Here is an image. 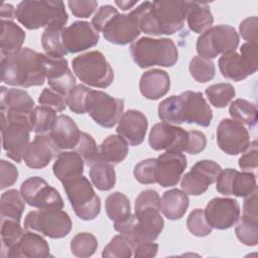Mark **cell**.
<instances>
[{
	"mask_svg": "<svg viewBox=\"0 0 258 258\" xmlns=\"http://www.w3.org/2000/svg\"><path fill=\"white\" fill-rule=\"evenodd\" d=\"M45 54L29 47L1 56V80L9 86H42L46 79Z\"/></svg>",
	"mask_w": 258,
	"mask_h": 258,
	"instance_id": "obj_1",
	"label": "cell"
},
{
	"mask_svg": "<svg viewBox=\"0 0 258 258\" xmlns=\"http://www.w3.org/2000/svg\"><path fill=\"white\" fill-rule=\"evenodd\" d=\"M137 8L140 14V29L148 35H169L183 27L184 1H145Z\"/></svg>",
	"mask_w": 258,
	"mask_h": 258,
	"instance_id": "obj_2",
	"label": "cell"
},
{
	"mask_svg": "<svg viewBox=\"0 0 258 258\" xmlns=\"http://www.w3.org/2000/svg\"><path fill=\"white\" fill-rule=\"evenodd\" d=\"M17 20L27 29L64 27L68 13L62 1H21L16 8Z\"/></svg>",
	"mask_w": 258,
	"mask_h": 258,
	"instance_id": "obj_3",
	"label": "cell"
},
{
	"mask_svg": "<svg viewBox=\"0 0 258 258\" xmlns=\"http://www.w3.org/2000/svg\"><path fill=\"white\" fill-rule=\"evenodd\" d=\"M130 53L141 69L153 66L169 68L178 59L177 47L170 38L141 37L130 45Z\"/></svg>",
	"mask_w": 258,
	"mask_h": 258,
	"instance_id": "obj_4",
	"label": "cell"
},
{
	"mask_svg": "<svg viewBox=\"0 0 258 258\" xmlns=\"http://www.w3.org/2000/svg\"><path fill=\"white\" fill-rule=\"evenodd\" d=\"M164 226L160 211L154 208L135 210L125 221L114 224V229L126 236L135 246L141 242H154Z\"/></svg>",
	"mask_w": 258,
	"mask_h": 258,
	"instance_id": "obj_5",
	"label": "cell"
},
{
	"mask_svg": "<svg viewBox=\"0 0 258 258\" xmlns=\"http://www.w3.org/2000/svg\"><path fill=\"white\" fill-rule=\"evenodd\" d=\"M75 75L84 84L95 88H107L114 81V71L99 50L76 56L72 61Z\"/></svg>",
	"mask_w": 258,
	"mask_h": 258,
	"instance_id": "obj_6",
	"label": "cell"
},
{
	"mask_svg": "<svg viewBox=\"0 0 258 258\" xmlns=\"http://www.w3.org/2000/svg\"><path fill=\"white\" fill-rule=\"evenodd\" d=\"M62 183L75 214L83 221H92L101 211V200L85 175L68 179Z\"/></svg>",
	"mask_w": 258,
	"mask_h": 258,
	"instance_id": "obj_7",
	"label": "cell"
},
{
	"mask_svg": "<svg viewBox=\"0 0 258 258\" xmlns=\"http://www.w3.org/2000/svg\"><path fill=\"white\" fill-rule=\"evenodd\" d=\"M72 220L61 209L48 208L29 212L24 219V229L40 233L51 238L60 239L72 230Z\"/></svg>",
	"mask_w": 258,
	"mask_h": 258,
	"instance_id": "obj_8",
	"label": "cell"
},
{
	"mask_svg": "<svg viewBox=\"0 0 258 258\" xmlns=\"http://www.w3.org/2000/svg\"><path fill=\"white\" fill-rule=\"evenodd\" d=\"M239 34L230 25L219 24L202 33L196 43L200 56L212 59L220 53L226 54L236 51L239 45Z\"/></svg>",
	"mask_w": 258,
	"mask_h": 258,
	"instance_id": "obj_9",
	"label": "cell"
},
{
	"mask_svg": "<svg viewBox=\"0 0 258 258\" xmlns=\"http://www.w3.org/2000/svg\"><path fill=\"white\" fill-rule=\"evenodd\" d=\"M100 31L104 38L118 45L133 43L140 35V14L136 7L128 14H120L117 9L108 17Z\"/></svg>",
	"mask_w": 258,
	"mask_h": 258,
	"instance_id": "obj_10",
	"label": "cell"
},
{
	"mask_svg": "<svg viewBox=\"0 0 258 258\" xmlns=\"http://www.w3.org/2000/svg\"><path fill=\"white\" fill-rule=\"evenodd\" d=\"M240 52V54L236 51L223 54L218 61L223 77L235 82L245 80L258 69L257 44L246 42L241 45Z\"/></svg>",
	"mask_w": 258,
	"mask_h": 258,
	"instance_id": "obj_11",
	"label": "cell"
},
{
	"mask_svg": "<svg viewBox=\"0 0 258 258\" xmlns=\"http://www.w3.org/2000/svg\"><path fill=\"white\" fill-rule=\"evenodd\" d=\"M123 110V99L114 98L105 92L90 89L86 100V112L101 127H114L119 122Z\"/></svg>",
	"mask_w": 258,
	"mask_h": 258,
	"instance_id": "obj_12",
	"label": "cell"
},
{
	"mask_svg": "<svg viewBox=\"0 0 258 258\" xmlns=\"http://www.w3.org/2000/svg\"><path fill=\"white\" fill-rule=\"evenodd\" d=\"M0 104L2 125L7 123H22L31 132L30 116L34 109V101L26 91L1 87Z\"/></svg>",
	"mask_w": 258,
	"mask_h": 258,
	"instance_id": "obj_13",
	"label": "cell"
},
{
	"mask_svg": "<svg viewBox=\"0 0 258 258\" xmlns=\"http://www.w3.org/2000/svg\"><path fill=\"white\" fill-rule=\"evenodd\" d=\"M20 194L25 203L33 208H63V201L58 190L39 176H31L25 179L21 183Z\"/></svg>",
	"mask_w": 258,
	"mask_h": 258,
	"instance_id": "obj_14",
	"label": "cell"
},
{
	"mask_svg": "<svg viewBox=\"0 0 258 258\" xmlns=\"http://www.w3.org/2000/svg\"><path fill=\"white\" fill-rule=\"evenodd\" d=\"M222 167L215 161L204 159L198 161L181 179V188L186 195L201 196L217 180Z\"/></svg>",
	"mask_w": 258,
	"mask_h": 258,
	"instance_id": "obj_15",
	"label": "cell"
},
{
	"mask_svg": "<svg viewBox=\"0 0 258 258\" xmlns=\"http://www.w3.org/2000/svg\"><path fill=\"white\" fill-rule=\"evenodd\" d=\"M217 143L222 151L229 155L245 152L250 144L248 130L233 119H223L217 127Z\"/></svg>",
	"mask_w": 258,
	"mask_h": 258,
	"instance_id": "obj_16",
	"label": "cell"
},
{
	"mask_svg": "<svg viewBox=\"0 0 258 258\" xmlns=\"http://www.w3.org/2000/svg\"><path fill=\"white\" fill-rule=\"evenodd\" d=\"M187 137L188 133L183 128L161 122L152 126L148 142L153 150L183 152L187 144Z\"/></svg>",
	"mask_w": 258,
	"mask_h": 258,
	"instance_id": "obj_17",
	"label": "cell"
},
{
	"mask_svg": "<svg viewBox=\"0 0 258 258\" xmlns=\"http://www.w3.org/2000/svg\"><path fill=\"white\" fill-rule=\"evenodd\" d=\"M239 203L230 198H214L205 209L208 223L213 229L227 230L232 228L240 218Z\"/></svg>",
	"mask_w": 258,
	"mask_h": 258,
	"instance_id": "obj_18",
	"label": "cell"
},
{
	"mask_svg": "<svg viewBox=\"0 0 258 258\" xmlns=\"http://www.w3.org/2000/svg\"><path fill=\"white\" fill-rule=\"evenodd\" d=\"M62 44L68 53H77L98 44L100 35L92 23L75 21L62 29Z\"/></svg>",
	"mask_w": 258,
	"mask_h": 258,
	"instance_id": "obj_19",
	"label": "cell"
},
{
	"mask_svg": "<svg viewBox=\"0 0 258 258\" xmlns=\"http://www.w3.org/2000/svg\"><path fill=\"white\" fill-rule=\"evenodd\" d=\"M217 190L224 196H236L245 198L256 188V177L250 171H238L234 168H226L217 177Z\"/></svg>",
	"mask_w": 258,
	"mask_h": 258,
	"instance_id": "obj_20",
	"label": "cell"
},
{
	"mask_svg": "<svg viewBox=\"0 0 258 258\" xmlns=\"http://www.w3.org/2000/svg\"><path fill=\"white\" fill-rule=\"evenodd\" d=\"M186 157L181 152H165L156 158V182L162 187L176 185L186 167Z\"/></svg>",
	"mask_w": 258,
	"mask_h": 258,
	"instance_id": "obj_21",
	"label": "cell"
},
{
	"mask_svg": "<svg viewBox=\"0 0 258 258\" xmlns=\"http://www.w3.org/2000/svg\"><path fill=\"white\" fill-rule=\"evenodd\" d=\"M183 123L197 124L202 127L211 125L213 112L201 92L185 91L180 95Z\"/></svg>",
	"mask_w": 258,
	"mask_h": 258,
	"instance_id": "obj_22",
	"label": "cell"
},
{
	"mask_svg": "<svg viewBox=\"0 0 258 258\" xmlns=\"http://www.w3.org/2000/svg\"><path fill=\"white\" fill-rule=\"evenodd\" d=\"M3 149L9 158L17 163L23 159L29 142V128L22 123H7L1 127Z\"/></svg>",
	"mask_w": 258,
	"mask_h": 258,
	"instance_id": "obj_23",
	"label": "cell"
},
{
	"mask_svg": "<svg viewBox=\"0 0 258 258\" xmlns=\"http://www.w3.org/2000/svg\"><path fill=\"white\" fill-rule=\"evenodd\" d=\"M46 80L53 91L66 96L77 86L76 78L69 68L64 57H52L45 54Z\"/></svg>",
	"mask_w": 258,
	"mask_h": 258,
	"instance_id": "obj_24",
	"label": "cell"
},
{
	"mask_svg": "<svg viewBox=\"0 0 258 258\" xmlns=\"http://www.w3.org/2000/svg\"><path fill=\"white\" fill-rule=\"evenodd\" d=\"M59 153L48 134H36L28 144L23 160L25 164L33 169H40L48 165L51 159Z\"/></svg>",
	"mask_w": 258,
	"mask_h": 258,
	"instance_id": "obj_25",
	"label": "cell"
},
{
	"mask_svg": "<svg viewBox=\"0 0 258 258\" xmlns=\"http://www.w3.org/2000/svg\"><path fill=\"white\" fill-rule=\"evenodd\" d=\"M148 121L145 115L137 110L131 109L122 114L116 131L129 145H140L146 135Z\"/></svg>",
	"mask_w": 258,
	"mask_h": 258,
	"instance_id": "obj_26",
	"label": "cell"
},
{
	"mask_svg": "<svg viewBox=\"0 0 258 258\" xmlns=\"http://www.w3.org/2000/svg\"><path fill=\"white\" fill-rule=\"evenodd\" d=\"M50 256L48 243L40 235L30 232H24L19 241L8 249L9 258H44Z\"/></svg>",
	"mask_w": 258,
	"mask_h": 258,
	"instance_id": "obj_27",
	"label": "cell"
},
{
	"mask_svg": "<svg viewBox=\"0 0 258 258\" xmlns=\"http://www.w3.org/2000/svg\"><path fill=\"white\" fill-rule=\"evenodd\" d=\"M81 132L75 121L67 115H58L55 124L48 133L58 150L75 149L78 145Z\"/></svg>",
	"mask_w": 258,
	"mask_h": 258,
	"instance_id": "obj_28",
	"label": "cell"
},
{
	"mask_svg": "<svg viewBox=\"0 0 258 258\" xmlns=\"http://www.w3.org/2000/svg\"><path fill=\"white\" fill-rule=\"evenodd\" d=\"M140 93L148 100H158L165 96L170 89L168 74L159 69H153L142 74L139 81Z\"/></svg>",
	"mask_w": 258,
	"mask_h": 258,
	"instance_id": "obj_29",
	"label": "cell"
},
{
	"mask_svg": "<svg viewBox=\"0 0 258 258\" xmlns=\"http://www.w3.org/2000/svg\"><path fill=\"white\" fill-rule=\"evenodd\" d=\"M84 159L76 151H62L52 165L53 174L60 182L80 176L84 172Z\"/></svg>",
	"mask_w": 258,
	"mask_h": 258,
	"instance_id": "obj_30",
	"label": "cell"
},
{
	"mask_svg": "<svg viewBox=\"0 0 258 258\" xmlns=\"http://www.w3.org/2000/svg\"><path fill=\"white\" fill-rule=\"evenodd\" d=\"M185 18L189 29L196 33H204L212 27L214 17L207 2L184 1Z\"/></svg>",
	"mask_w": 258,
	"mask_h": 258,
	"instance_id": "obj_31",
	"label": "cell"
},
{
	"mask_svg": "<svg viewBox=\"0 0 258 258\" xmlns=\"http://www.w3.org/2000/svg\"><path fill=\"white\" fill-rule=\"evenodd\" d=\"M189 205V200L187 195L178 188H172L166 190L161 198L160 211L168 220L174 221L183 217L187 207Z\"/></svg>",
	"mask_w": 258,
	"mask_h": 258,
	"instance_id": "obj_32",
	"label": "cell"
},
{
	"mask_svg": "<svg viewBox=\"0 0 258 258\" xmlns=\"http://www.w3.org/2000/svg\"><path fill=\"white\" fill-rule=\"evenodd\" d=\"M128 150L127 141L119 134H112L98 147V159L115 165L126 158Z\"/></svg>",
	"mask_w": 258,
	"mask_h": 258,
	"instance_id": "obj_33",
	"label": "cell"
},
{
	"mask_svg": "<svg viewBox=\"0 0 258 258\" xmlns=\"http://www.w3.org/2000/svg\"><path fill=\"white\" fill-rule=\"evenodd\" d=\"M25 40L24 30L13 21H1V56H7L22 48Z\"/></svg>",
	"mask_w": 258,
	"mask_h": 258,
	"instance_id": "obj_34",
	"label": "cell"
},
{
	"mask_svg": "<svg viewBox=\"0 0 258 258\" xmlns=\"http://www.w3.org/2000/svg\"><path fill=\"white\" fill-rule=\"evenodd\" d=\"M90 178L92 183L99 189L107 191L112 189L116 183V172L114 165L97 159L90 165Z\"/></svg>",
	"mask_w": 258,
	"mask_h": 258,
	"instance_id": "obj_35",
	"label": "cell"
},
{
	"mask_svg": "<svg viewBox=\"0 0 258 258\" xmlns=\"http://www.w3.org/2000/svg\"><path fill=\"white\" fill-rule=\"evenodd\" d=\"M24 209L25 201L17 189H8L1 195V220H14L20 222Z\"/></svg>",
	"mask_w": 258,
	"mask_h": 258,
	"instance_id": "obj_36",
	"label": "cell"
},
{
	"mask_svg": "<svg viewBox=\"0 0 258 258\" xmlns=\"http://www.w3.org/2000/svg\"><path fill=\"white\" fill-rule=\"evenodd\" d=\"M105 210L108 218L114 224L125 221L131 215L129 199L120 191H114L108 196L105 202Z\"/></svg>",
	"mask_w": 258,
	"mask_h": 258,
	"instance_id": "obj_37",
	"label": "cell"
},
{
	"mask_svg": "<svg viewBox=\"0 0 258 258\" xmlns=\"http://www.w3.org/2000/svg\"><path fill=\"white\" fill-rule=\"evenodd\" d=\"M229 113L233 120L242 125L254 127L257 123L258 112L256 105L245 99H237L232 102L229 108Z\"/></svg>",
	"mask_w": 258,
	"mask_h": 258,
	"instance_id": "obj_38",
	"label": "cell"
},
{
	"mask_svg": "<svg viewBox=\"0 0 258 258\" xmlns=\"http://www.w3.org/2000/svg\"><path fill=\"white\" fill-rule=\"evenodd\" d=\"M56 112L45 106L34 107L30 116L31 131L36 134H47L53 128L56 121Z\"/></svg>",
	"mask_w": 258,
	"mask_h": 258,
	"instance_id": "obj_39",
	"label": "cell"
},
{
	"mask_svg": "<svg viewBox=\"0 0 258 258\" xmlns=\"http://www.w3.org/2000/svg\"><path fill=\"white\" fill-rule=\"evenodd\" d=\"M158 117L167 124H181L182 120V103L180 96H170L158 105Z\"/></svg>",
	"mask_w": 258,
	"mask_h": 258,
	"instance_id": "obj_40",
	"label": "cell"
},
{
	"mask_svg": "<svg viewBox=\"0 0 258 258\" xmlns=\"http://www.w3.org/2000/svg\"><path fill=\"white\" fill-rule=\"evenodd\" d=\"M64 27L45 28L41 35V45L45 54L52 57H63L68 54L62 44V29Z\"/></svg>",
	"mask_w": 258,
	"mask_h": 258,
	"instance_id": "obj_41",
	"label": "cell"
},
{
	"mask_svg": "<svg viewBox=\"0 0 258 258\" xmlns=\"http://www.w3.org/2000/svg\"><path fill=\"white\" fill-rule=\"evenodd\" d=\"M237 238L246 246H255L258 242V220L257 217L243 215L241 221L235 228Z\"/></svg>",
	"mask_w": 258,
	"mask_h": 258,
	"instance_id": "obj_42",
	"label": "cell"
},
{
	"mask_svg": "<svg viewBox=\"0 0 258 258\" xmlns=\"http://www.w3.org/2000/svg\"><path fill=\"white\" fill-rule=\"evenodd\" d=\"M205 94L214 107L225 108L235 97L236 91L229 83H219L208 87Z\"/></svg>",
	"mask_w": 258,
	"mask_h": 258,
	"instance_id": "obj_43",
	"label": "cell"
},
{
	"mask_svg": "<svg viewBox=\"0 0 258 258\" xmlns=\"http://www.w3.org/2000/svg\"><path fill=\"white\" fill-rule=\"evenodd\" d=\"M135 245L124 235L114 236L104 248L102 256L105 258H130L133 256Z\"/></svg>",
	"mask_w": 258,
	"mask_h": 258,
	"instance_id": "obj_44",
	"label": "cell"
},
{
	"mask_svg": "<svg viewBox=\"0 0 258 258\" xmlns=\"http://www.w3.org/2000/svg\"><path fill=\"white\" fill-rule=\"evenodd\" d=\"M98 248L97 238L88 232L77 234L71 241V251L73 255L86 258L92 256Z\"/></svg>",
	"mask_w": 258,
	"mask_h": 258,
	"instance_id": "obj_45",
	"label": "cell"
},
{
	"mask_svg": "<svg viewBox=\"0 0 258 258\" xmlns=\"http://www.w3.org/2000/svg\"><path fill=\"white\" fill-rule=\"evenodd\" d=\"M190 76L199 83H207L212 81L215 77L216 68L211 59L202 57L200 55L194 56L188 66Z\"/></svg>",
	"mask_w": 258,
	"mask_h": 258,
	"instance_id": "obj_46",
	"label": "cell"
},
{
	"mask_svg": "<svg viewBox=\"0 0 258 258\" xmlns=\"http://www.w3.org/2000/svg\"><path fill=\"white\" fill-rule=\"evenodd\" d=\"M186 226L188 231L197 237H206L213 230L207 221L205 211L202 209H196L188 215Z\"/></svg>",
	"mask_w": 258,
	"mask_h": 258,
	"instance_id": "obj_47",
	"label": "cell"
},
{
	"mask_svg": "<svg viewBox=\"0 0 258 258\" xmlns=\"http://www.w3.org/2000/svg\"><path fill=\"white\" fill-rule=\"evenodd\" d=\"M24 230L20 226V222L14 220H1V241L3 248L7 250L15 245L21 236L23 235Z\"/></svg>",
	"mask_w": 258,
	"mask_h": 258,
	"instance_id": "obj_48",
	"label": "cell"
},
{
	"mask_svg": "<svg viewBox=\"0 0 258 258\" xmlns=\"http://www.w3.org/2000/svg\"><path fill=\"white\" fill-rule=\"evenodd\" d=\"M74 150L81 155L89 166L98 159V146L96 141L90 134L86 132H81L79 143Z\"/></svg>",
	"mask_w": 258,
	"mask_h": 258,
	"instance_id": "obj_49",
	"label": "cell"
},
{
	"mask_svg": "<svg viewBox=\"0 0 258 258\" xmlns=\"http://www.w3.org/2000/svg\"><path fill=\"white\" fill-rule=\"evenodd\" d=\"M156 158H147L135 164L133 174L135 179L142 184H151L156 182L155 176Z\"/></svg>",
	"mask_w": 258,
	"mask_h": 258,
	"instance_id": "obj_50",
	"label": "cell"
},
{
	"mask_svg": "<svg viewBox=\"0 0 258 258\" xmlns=\"http://www.w3.org/2000/svg\"><path fill=\"white\" fill-rule=\"evenodd\" d=\"M90 89L84 85H77L68 95V106L70 110L76 114H85L86 100Z\"/></svg>",
	"mask_w": 258,
	"mask_h": 258,
	"instance_id": "obj_51",
	"label": "cell"
},
{
	"mask_svg": "<svg viewBox=\"0 0 258 258\" xmlns=\"http://www.w3.org/2000/svg\"><path fill=\"white\" fill-rule=\"evenodd\" d=\"M38 102L41 106L48 107L55 112H62L68 106L67 97L53 91L52 89H43L38 97Z\"/></svg>",
	"mask_w": 258,
	"mask_h": 258,
	"instance_id": "obj_52",
	"label": "cell"
},
{
	"mask_svg": "<svg viewBox=\"0 0 258 258\" xmlns=\"http://www.w3.org/2000/svg\"><path fill=\"white\" fill-rule=\"evenodd\" d=\"M161 199L158 192L154 189L142 190L136 198L135 210H140L144 208H154L160 211Z\"/></svg>",
	"mask_w": 258,
	"mask_h": 258,
	"instance_id": "obj_53",
	"label": "cell"
},
{
	"mask_svg": "<svg viewBox=\"0 0 258 258\" xmlns=\"http://www.w3.org/2000/svg\"><path fill=\"white\" fill-rule=\"evenodd\" d=\"M0 188L4 189L13 185L18 178V170L14 164L4 159L0 160Z\"/></svg>",
	"mask_w": 258,
	"mask_h": 258,
	"instance_id": "obj_54",
	"label": "cell"
},
{
	"mask_svg": "<svg viewBox=\"0 0 258 258\" xmlns=\"http://www.w3.org/2000/svg\"><path fill=\"white\" fill-rule=\"evenodd\" d=\"M68 5L74 14V16L79 18H88L90 17L97 9L98 2L94 0L88 1H69Z\"/></svg>",
	"mask_w": 258,
	"mask_h": 258,
	"instance_id": "obj_55",
	"label": "cell"
},
{
	"mask_svg": "<svg viewBox=\"0 0 258 258\" xmlns=\"http://www.w3.org/2000/svg\"><path fill=\"white\" fill-rule=\"evenodd\" d=\"M246 152L239 158V166L244 171H250V169H255L258 166V147L257 141H252Z\"/></svg>",
	"mask_w": 258,
	"mask_h": 258,
	"instance_id": "obj_56",
	"label": "cell"
},
{
	"mask_svg": "<svg viewBox=\"0 0 258 258\" xmlns=\"http://www.w3.org/2000/svg\"><path fill=\"white\" fill-rule=\"evenodd\" d=\"M257 16H251L245 18L239 25V31L243 39L247 40L249 43L257 44Z\"/></svg>",
	"mask_w": 258,
	"mask_h": 258,
	"instance_id": "obj_57",
	"label": "cell"
},
{
	"mask_svg": "<svg viewBox=\"0 0 258 258\" xmlns=\"http://www.w3.org/2000/svg\"><path fill=\"white\" fill-rule=\"evenodd\" d=\"M187 144L184 149V152L189 154H198L202 152L207 145L206 135L203 132L197 130L187 131Z\"/></svg>",
	"mask_w": 258,
	"mask_h": 258,
	"instance_id": "obj_58",
	"label": "cell"
},
{
	"mask_svg": "<svg viewBox=\"0 0 258 258\" xmlns=\"http://www.w3.org/2000/svg\"><path fill=\"white\" fill-rule=\"evenodd\" d=\"M158 244L153 242H141L134 248L133 256L135 258H151L156 256Z\"/></svg>",
	"mask_w": 258,
	"mask_h": 258,
	"instance_id": "obj_59",
	"label": "cell"
},
{
	"mask_svg": "<svg viewBox=\"0 0 258 258\" xmlns=\"http://www.w3.org/2000/svg\"><path fill=\"white\" fill-rule=\"evenodd\" d=\"M243 215L257 217V188L252 194L245 197Z\"/></svg>",
	"mask_w": 258,
	"mask_h": 258,
	"instance_id": "obj_60",
	"label": "cell"
},
{
	"mask_svg": "<svg viewBox=\"0 0 258 258\" xmlns=\"http://www.w3.org/2000/svg\"><path fill=\"white\" fill-rule=\"evenodd\" d=\"M1 21H12L16 17V10L9 3H2L0 8Z\"/></svg>",
	"mask_w": 258,
	"mask_h": 258,
	"instance_id": "obj_61",
	"label": "cell"
},
{
	"mask_svg": "<svg viewBox=\"0 0 258 258\" xmlns=\"http://www.w3.org/2000/svg\"><path fill=\"white\" fill-rule=\"evenodd\" d=\"M138 3V1H115V4L118 5L119 8H121L122 10H129L130 8H132L134 5H136Z\"/></svg>",
	"mask_w": 258,
	"mask_h": 258,
	"instance_id": "obj_62",
	"label": "cell"
}]
</instances>
